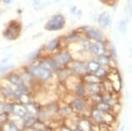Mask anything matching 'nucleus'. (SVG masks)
<instances>
[{"instance_id":"f257e3e1","label":"nucleus","mask_w":132,"mask_h":131,"mask_svg":"<svg viewBox=\"0 0 132 131\" xmlns=\"http://www.w3.org/2000/svg\"><path fill=\"white\" fill-rule=\"evenodd\" d=\"M29 73L35 78L42 81H48L53 76V71L46 66L42 65H36L31 66L29 69Z\"/></svg>"},{"instance_id":"f03ea898","label":"nucleus","mask_w":132,"mask_h":131,"mask_svg":"<svg viewBox=\"0 0 132 131\" xmlns=\"http://www.w3.org/2000/svg\"><path fill=\"white\" fill-rule=\"evenodd\" d=\"M68 104L70 105V107L73 110L74 114L75 113H77V114H82L89 107V104L87 103L86 99H85L84 98L75 97L70 101V103Z\"/></svg>"},{"instance_id":"7ed1b4c3","label":"nucleus","mask_w":132,"mask_h":131,"mask_svg":"<svg viewBox=\"0 0 132 131\" xmlns=\"http://www.w3.org/2000/svg\"><path fill=\"white\" fill-rule=\"evenodd\" d=\"M65 24V18L61 15H56L51 20L48 21L47 23L46 29L48 30H58L63 28Z\"/></svg>"},{"instance_id":"20e7f679","label":"nucleus","mask_w":132,"mask_h":131,"mask_svg":"<svg viewBox=\"0 0 132 131\" xmlns=\"http://www.w3.org/2000/svg\"><path fill=\"white\" fill-rule=\"evenodd\" d=\"M53 60H54V62L56 63V65L58 66V67L68 65V64L73 60H72L71 54L68 53V52H63V53L58 54L53 58Z\"/></svg>"},{"instance_id":"39448f33","label":"nucleus","mask_w":132,"mask_h":131,"mask_svg":"<svg viewBox=\"0 0 132 131\" xmlns=\"http://www.w3.org/2000/svg\"><path fill=\"white\" fill-rule=\"evenodd\" d=\"M70 66H69V70L72 73L77 74V75H84L86 74V64L81 62L79 60H72L70 63Z\"/></svg>"},{"instance_id":"423d86ee","label":"nucleus","mask_w":132,"mask_h":131,"mask_svg":"<svg viewBox=\"0 0 132 131\" xmlns=\"http://www.w3.org/2000/svg\"><path fill=\"white\" fill-rule=\"evenodd\" d=\"M86 87V95H94V94H102L104 92L103 85L100 83H93V84H86L85 85Z\"/></svg>"},{"instance_id":"0eeeda50","label":"nucleus","mask_w":132,"mask_h":131,"mask_svg":"<svg viewBox=\"0 0 132 131\" xmlns=\"http://www.w3.org/2000/svg\"><path fill=\"white\" fill-rule=\"evenodd\" d=\"M89 118L94 124H99V123H103L104 112H102L101 110H98L95 107L91 108L89 110Z\"/></svg>"},{"instance_id":"6e6552de","label":"nucleus","mask_w":132,"mask_h":131,"mask_svg":"<svg viewBox=\"0 0 132 131\" xmlns=\"http://www.w3.org/2000/svg\"><path fill=\"white\" fill-rule=\"evenodd\" d=\"M11 114H13L15 116H17V117L23 118V117H25V116L28 114V112H27L26 107L24 104H23V103H21L13 102Z\"/></svg>"},{"instance_id":"1a4fd4ad","label":"nucleus","mask_w":132,"mask_h":131,"mask_svg":"<svg viewBox=\"0 0 132 131\" xmlns=\"http://www.w3.org/2000/svg\"><path fill=\"white\" fill-rule=\"evenodd\" d=\"M93 123L92 122L90 118L82 117L79 118L77 121V128L81 131H92Z\"/></svg>"},{"instance_id":"9d476101","label":"nucleus","mask_w":132,"mask_h":131,"mask_svg":"<svg viewBox=\"0 0 132 131\" xmlns=\"http://www.w3.org/2000/svg\"><path fill=\"white\" fill-rule=\"evenodd\" d=\"M28 93V86L25 84L23 83L20 85L16 86V89L13 91V94H12V99L14 101H19L20 98H22V96Z\"/></svg>"},{"instance_id":"9b49d317","label":"nucleus","mask_w":132,"mask_h":131,"mask_svg":"<svg viewBox=\"0 0 132 131\" xmlns=\"http://www.w3.org/2000/svg\"><path fill=\"white\" fill-rule=\"evenodd\" d=\"M58 115L63 119H67V118H70L74 116V113L73 110L71 109L70 105L66 103L63 106H59L58 110Z\"/></svg>"},{"instance_id":"f8f14e48","label":"nucleus","mask_w":132,"mask_h":131,"mask_svg":"<svg viewBox=\"0 0 132 131\" xmlns=\"http://www.w3.org/2000/svg\"><path fill=\"white\" fill-rule=\"evenodd\" d=\"M13 91V88L10 85H4L0 86V95L5 99V101H7V99H10V98H12Z\"/></svg>"},{"instance_id":"ddd939ff","label":"nucleus","mask_w":132,"mask_h":131,"mask_svg":"<svg viewBox=\"0 0 132 131\" xmlns=\"http://www.w3.org/2000/svg\"><path fill=\"white\" fill-rule=\"evenodd\" d=\"M89 49H90L91 53L94 54L96 56H99L101 54H104L105 53V48H104V46L102 45L101 43H93L91 44L90 47H89Z\"/></svg>"},{"instance_id":"4468645a","label":"nucleus","mask_w":132,"mask_h":131,"mask_svg":"<svg viewBox=\"0 0 132 131\" xmlns=\"http://www.w3.org/2000/svg\"><path fill=\"white\" fill-rule=\"evenodd\" d=\"M25 107H26L28 114H30L32 116H34V117H36V115H37V113H38L41 106H39L36 103L30 101L29 103L25 104Z\"/></svg>"},{"instance_id":"2eb2a0df","label":"nucleus","mask_w":132,"mask_h":131,"mask_svg":"<svg viewBox=\"0 0 132 131\" xmlns=\"http://www.w3.org/2000/svg\"><path fill=\"white\" fill-rule=\"evenodd\" d=\"M110 21H111V18H110V15L108 12H103L99 15L98 23L102 28H106L110 24Z\"/></svg>"},{"instance_id":"dca6fc26","label":"nucleus","mask_w":132,"mask_h":131,"mask_svg":"<svg viewBox=\"0 0 132 131\" xmlns=\"http://www.w3.org/2000/svg\"><path fill=\"white\" fill-rule=\"evenodd\" d=\"M37 118L36 117H34L30 114H27L25 117H23V128H30L33 127L35 123L36 122Z\"/></svg>"},{"instance_id":"f3484780","label":"nucleus","mask_w":132,"mask_h":131,"mask_svg":"<svg viewBox=\"0 0 132 131\" xmlns=\"http://www.w3.org/2000/svg\"><path fill=\"white\" fill-rule=\"evenodd\" d=\"M74 95L77 98H85L86 97V87L83 84H77L74 86Z\"/></svg>"},{"instance_id":"a211bd4d","label":"nucleus","mask_w":132,"mask_h":131,"mask_svg":"<svg viewBox=\"0 0 132 131\" xmlns=\"http://www.w3.org/2000/svg\"><path fill=\"white\" fill-rule=\"evenodd\" d=\"M0 131H21V130L16 127L15 123H12L11 121L8 120L1 125Z\"/></svg>"},{"instance_id":"6ab92c4d","label":"nucleus","mask_w":132,"mask_h":131,"mask_svg":"<svg viewBox=\"0 0 132 131\" xmlns=\"http://www.w3.org/2000/svg\"><path fill=\"white\" fill-rule=\"evenodd\" d=\"M86 72L88 73H94L100 67V65L98 63L97 60H90L86 65Z\"/></svg>"},{"instance_id":"aec40b11","label":"nucleus","mask_w":132,"mask_h":131,"mask_svg":"<svg viewBox=\"0 0 132 131\" xmlns=\"http://www.w3.org/2000/svg\"><path fill=\"white\" fill-rule=\"evenodd\" d=\"M86 36L88 38L93 39L95 41H101L102 40V34L95 29H90L86 32Z\"/></svg>"},{"instance_id":"412c9836","label":"nucleus","mask_w":132,"mask_h":131,"mask_svg":"<svg viewBox=\"0 0 132 131\" xmlns=\"http://www.w3.org/2000/svg\"><path fill=\"white\" fill-rule=\"evenodd\" d=\"M94 107L97 108L98 110H101L102 112L104 113H106V112H111L112 113V110H111V106H110L109 104H107L106 103L103 102V101H101V102H99L98 103H96L95 105H94Z\"/></svg>"},{"instance_id":"4be33fe9","label":"nucleus","mask_w":132,"mask_h":131,"mask_svg":"<svg viewBox=\"0 0 132 131\" xmlns=\"http://www.w3.org/2000/svg\"><path fill=\"white\" fill-rule=\"evenodd\" d=\"M8 80L12 85L16 86V87L23 83L21 77L19 75H17V74H11V75H10L8 77Z\"/></svg>"},{"instance_id":"5701e85b","label":"nucleus","mask_w":132,"mask_h":131,"mask_svg":"<svg viewBox=\"0 0 132 131\" xmlns=\"http://www.w3.org/2000/svg\"><path fill=\"white\" fill-rule=\"evenodd\" d=\"M98 63L100 65V66H109L110 62H111V59H110L109 56H107L105 54H101V55L98 56Z\"/></svg>"},{"instance_id":"b1692460","label":"nucleus","mask_w":132,"mask_h":131,"mask_svg":"<svg viewBox=\"0 0 132 131\" xmlns=\"http://www.w3.org/2000/svg\"><path fill=\"white\" fill-rule=\"evenodd\" d=\"M85 82L86 84H93V83H100V80L96 77L93 73H87L84 77Z\"/></svg>"},{"instance_id":"393cba45","label":"nucleus","mask_w":132,"mask_h":131,"mask_svg":"<svg viewBox=\"0 0 132 131\" xmlns=\"http://www.w3.org/2000/svg\"><path fill=\"white\" fill-rule=\"evenodd\" d=\"M93 74L96 76V77H98L99 80H101V78L106 77L107 74H108V72H107L105 69L103 67V66H100V67H99L98 70H97Z\"/></svg>"},{"instance_id":"a878e982","label":"nucleus","mask_w":132,"mask_h":131,"mask_svg":"<svg viewBox=\"0 0 132 131\" xmlns=\"http://www.w3.org/2000/svg\"><path fill=\"white\" fill-rule=\"evenodd\" d=\"M59 47V41L57 39H54V40L50 41L47 44V49L48 51H54Z\"/></svg>"},{"instance_id":"bb28decb","label":"nucleus","mask_w":132,"mask_h":131,"mask_svg":"<svg viewBox=\"0 0 132 131\" xmlns=\"http://www.w3.org/2000/svg\"><path fill=\"white\" fill-rule=\"evenodd\" d=\"M59 131H73V129H71L70 128L67 127L66 125H62L59 128Z\"/></svg>"},{"instance_id":"cd10ccee","label":"nucleus","mask_w":132,"mask_h":131,"mask_svg":"<svg viewBox=\"0 0 132 131\" xmlns=\"http://www.w3.org/2000/svg\"><path fill=\"white\" fill-rule=\"evenodd\" d=\"M82 46L84 47V48H86V49H87V48H89V47H90V45L91 44L89 43V41H86V40H84V41H82Z\"/></svg>"},{"instance_id":"c85d7f7f","label":"nucleus","mask_w":132,"mask_h":131,"mask_svg":"<svg viewBox=\"0 0 132 131\" xmlns=\"http://www.w3.org/2000/svg\"><path fill=\"white\" fill-rule=\"evenodd\" d=\"M22 131H36L33 127H30V128H24Z\"/></svg>"},{"instance_id":"c756f323","label":"nucleus","mask_w":132,"mask_h":131,"mask_svg":"<svg viewBox=\"0 0 132 131\" xmlns=\"http://www.w3.org/2000/svg\"><path fill=\"white\" fill-rule=\"evenodd\" d=\"M9 68H10V66H4V67H2L1 69H0V72H1V73L3 72V73H4V71H6L7 69H9Z\"/></svg>"},{"instance_id":"7c9ffc66","label":"nucleus","mask_w":132,"mask_h":131,"mask_svg":"<svg viewBox=\"0 0 132 131\" xmlns=\"http://www.w3.org/2000/svg\"><path fill=\"white\" fill-rule=\"evenodd\" d=\"M11 1V0H4V2L5 4H9Z\"/></svg>"},{"instance_id":"2f4dec72","label":"nucleus","mask_w":132,"mask_h":131,"mask_svg":"<svg viewBox=\"0 0 132 131\" xmlns=\"http://www.w3.org/2000/svg\"><path fill=\"white\" fill-rule=\"evenodd\" d=\"M73 131H81V130H79V128H75V129H73Z\"/></svg>"},{"instance_id":"473e14b6","label":"nucleus","mask_w":132,"mask_h":131,"mask_svg":"<svg viewBox=\"0 0 132 131\" xmlns=\"http://www.w3.org/2000/svg\"><path fill=\"white\" fill-rule=\"evenodd\" d=\"M36 1H38V0H35V2H36Z\"/></svg>"},{"instance_id":"72a5a7b5","label":"nucleus","mask_w":132,"mask_h":131,"mask_svg":"<svg viewBox=\"0 0 132 131\" xmlns=\"http://www.w3.org/2000/svg\"><path fill=\"white\" fill-rule=\"evenodd\" d=\"M1 125H2V124H1V123H0V128H1Z\"/></svg>"}]
</instances>
